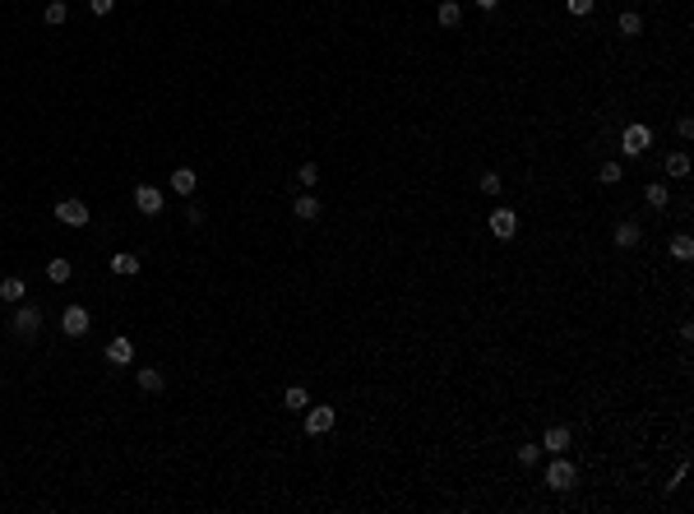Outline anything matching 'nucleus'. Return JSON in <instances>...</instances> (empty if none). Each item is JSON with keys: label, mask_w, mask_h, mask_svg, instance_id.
I'll list each match as a JSON object with an SVG mask.
<instances>
[{"label": "nucleus", "mask_w": 694, "mask_h": 514, "mask_svg": "<svg viewBox=\"0 0 694 514\" xmlns=\"http://www.w3.org/2000/svg\"><path fill=\"white\" fill-rule=\"evenodd\" d=\"M167 186H172V191H176L181 200H190V195L199 191V176H195V172H190V167H176V172H172V181H167Z\"/></svg>", "instance_id": "nucleus-11"}, {"label": "nucleus", "mask_w": 694, "mask_h": 514, "mask_svg": "<svg viewBox=\"0 0 694 514\" xmlns=\"http://www.w3.org/2000/svg\"><path fill=\"white\" fill-rule=\"evenodd\" d=\"M70 274H75L70 259H51V264H46V278H51V283H70Z\"/></svg>", "instance_id": "nucleus-22"}, {"label": "nucleus", "mask_w": 694, "mask_h": 514, "mask_svg": "<svg viewBox=\"0 0 694 514\" xmlns=\"http://www.w3.org/2000/svg\"><path fill=\"white\" fill-rule=\"evenodd\" d=\"M671 259H694V236L690 232L671 236Z\"/></svg>", "instance_id": "nucleus-19"}, {"label": "nucleus", "mask_w": 694, "mask_h": 514, "mask_svg": "<svg viewBox=\"0 0 694 514\" xmlns=\"http://www.w3.org/2000/svg\"><path fill=\"white\" fill-rule=\"evenodd\" d=\"M65 14H70V10H65V0H51V5H46V14H42V19H46V23H51V28H56V23H65Z\"/></svg>", "instance_id": "nucleus-24"}, {"label": "nucleus", "mask_w": 694, "mask_h": 514, "mask_svg": "<svg viewBox=\"0 0 694 514\" xmlns=\"http://www.w3.org/2000/svg\"><path fill=\"white\" fill-rule=\"evenodd\" d=\"M89 324H93V315L84 311V306H65V315H60V334L84 338V334H89Z\"/></svg>", "instance_id": "nucleus-4"}, {"label": "nucleus", "mask_w": 694, "mask_h": 514, "mask_svg": "<svg viewBox=\"0 0 694 514\" xmlns=\"http://www.w3.org/2000/svg\"><path fill=\"white\" fill-rule=\"evenodd\" d=\"M500 191H505L500 176H496V172H486V176H482V195H500Z\"/></svg>", "instance_id": "nucleus-27"}, {"label": "nucleus", "mask_w": 694, "mask_h": 514, "mask_svg": "<svg viewBox=\"0 0 694 514\" xmlns=\"http://www.w3.org/2000/svg\"><path fill=\"white\" fill-rule=\"evenodd\" d=\"M537 458H541V445H518V463H523V468H532Z\"/></svg>", "instance_id": "nucleus-26"}, {"label": "nucleus", "mask_w": 694, "mask_h": 514, "mask_svg": "<svg viewBox=\"0 0 694 514\" xmlns=\"http://www.w3.org/2000/svg\"><path fill=\"white\" fill-rule=\"evenodd\" d=\"M222 5H227V0H222Z\"/></svg>", "instance_id": "nucleus-33"}, {"label": "nucleus", "mask_w": 694, "mask_h": 514, "mask_svg": "<svg viewBox=\"0 0 694 514\" xmlns=\"http://www.w3.org/2000/svg\"><path fill=\"white\" fill-rule=\"evenodd\" d=\"M648 144H653V130H648V125L629 121L625 130H620V148H625V158H643V153H648Z\"/></svg>", "instance_id": "nucleus-1"}, {"label": "nucleus", "mask_w": 694, "mask_h": 514, "mask_svg": "<svg viewBox=\"0 0 694 514\" xmlns=\"http://www.w3.org/2000/svg\"><path fill=\"white\" fill-rule=\"evenodd\" d=\"M134 209L158 218V213H162V191H158V186H134Z\"/></svg>", "instance_id": "nucleus-7"}, {"label": "nucleus", "mask_w": 694, "mask_h": 514, "mask_svg": "<svg viewBox=\"0 0 694 514\" xmlns=\"http://www.w3.org/2000/svg\"><path fill=\"white\" fill-rule=\"evenodd\" d=\"M643 200H648L653 209H667V200H671V195H667V186H648V191H643Z\"/></svg>", "instance_id": "nucleus-25"}, {"label": "nucleus", "mask_w": 694, "mask_h": 514, "mask_svg": "<svg viewBox=\"0 0 694 514\" xmlns=\"http://www.w3.org/2000/svg\"><path fill=\"white\" fill-rule=\"evenodd\" d=\"M570 440H574L570 426H546V431H541V449H546V454H565Z\"/></svg>", "instance_id": "nucleus-8"}, {"label": "nucleus", "mask_w": 694, "mask_h": 514, "mask_svg": "<svg viewBox=\"0 0 694 514\" xmlns=\"http://www.w3.org/2000/svg\"><path fill=\"white\" fill-rule=\"evenodd\" d=\"M283 403H287V408H292V413H301V408H310V394L301 390V385H292V390L283 394Z\"/></svg>", "instance_id": "nucleus-21"}, {"label": "nucleus", "mask_w": 694, "mask_h": 514, "mask_svg": "<svg viewBox=\"0 0 694 514\" xmlns=\"http://www.w3.org/2000/svg\"><path fill=\"white\" fill-rule=\"evenodd\" d=\"M667 176H690V153H667Z\"/></svg>", "instance_id": "nucleus-18"}, {"label": "nucleus", "mask_w": 694, "mask_h": 514, "mask_svg": "<svg viewBox=\"0 0 694 514\" xmlns=\"http://www.w3.org/2000/svg\"><path fill=\"white\" fill-rule=\"evenodd\" d=\"M676 130H681V139H694V121H690V116H681V121H676Z\"/></svg>", "instance_id": "nucleus-31"}, {"label": "nucleus", "mask_w": 694, "mask_h": 514, "mask_svg": "<svg viewBox=\"0 0 694 514\" xmlns=\"http://www.w3.org/2000/svg\"><path fill=\"white\" fill-rule=\"evenodd\" d=\"M107 361H111V366H130V361H134V338L116 334V338L107 343Z\"/></svg>", "instance_id": "nucleus-9"}, {"label": "nucleus", "mask_w": 694, "mask_h": 514, "mask_svg": "<svg viewBox=\"0 0 694 514\" xmlns=\"http://www.w3.org/2000/svg\"><path fill=\"white\" fill-rule=\"evenodd\" d=\"M139 255H130V250H121V255H111V274H121V278H134L139 274Z\"/></svg>", "instance_id": "nucleus-14"}, {"label": "nucleus", "mask_w": 694, "mask_h": 514, "mask_svg": "<svg viewBox=\"0 0 694 514\" xmlns=\"http://www.w3.org/2000/svg\"><path fill=\"white\" fill-rule=\"evenodd\" d=\"M297 181H301V186H315V181H320V167H315V162H306V167L297 172Z\"/></svg>", "instance_id": "nucleus-28"}, {"label": "nucleus", "mask_w": 694, "mask_h": 514, "mask_svg": "<svg viewBox=\"0 0 694 514\" xmlns=\"http://www.w3.org/2000/svg\"><path fill=\"white\" fill-rule=\"evenodd\" d=\"M435 19H440V28H458V23H463V5H458V0H440Z\"/></svg>", "instance_id": "nucleus-16"}, {"label": "nucleus", "mask_w": 694, "mask_h": 514, "mask_svg": "<svg viewBox=\"0 0 694 514\" xmlns=\"http://www.w3.org/2000/svg\"><path fill=\"white\" fill-rule=\"evenodd\" d=\"M134 385H139L143 394H158L167 380H162V371H148V366H143V371H134Z\"/></svg>", "instance_id": "nucleus-17"}, {"label": "nucleus", "mask_w": 694, "mask_h": 514, "mask_svg": "<svg viewBox=\"0 0 694 514\" xmlns=\"http://www.w3.org/2000/svg\"><path fill=\"white\" fill-rule=\"evenodd\" d=\"M565 10H570V14H579V19H584V14H593V0H565Z\"/></svg>", "instance_id": "nucleus-29"}, {"label": "nucleus", "mask_w": 694, "mask_h": 514, "mask_svg": "<svg viewBox=\"0 0 694 514\" xmlns=\"http://www.w3.org/2000/svg\"><path fill=\"white\" fill-rule=\"evenodd\" d=\"M56 218L65 227H89V204L84 200H60L56 204Z\"/></svg>", "instance_id": "nucleus-6"}, {"label": "nucleus", "mask_w": 694, "mask_h": 514, "mask_svg": "<svg viewBox=\"0 0 694 514\" xmlns=\"http://www.w3.org/2000/svg\"><path fill=\"white\" fill-rule=\"evenodd\" d=\"M473 5H477V10H496L500 0H473Z\"/></svg>", "instance_id": "nucleus-32"}, {"label": "nucleus", "mask_w": 694, "mask_h": 514, "mask_svg": "<svg viewBox=\"0 0 694 514\" xmlns=\"http://www.w3.org/2000/svg\"><path fill=\"white\" fill-rule=\"evenodd\" d=\"M23 292H28V288H23V278H19V274H10V278H0V302L19 306V302H23Z\"/></svg>", "instance_id": "nucleus-15"}, {"label": "nucleus", "mask_w": 694, "mask_h": 514, "mask_svg": "<svg viewBox=\"0 0 694 514\" xmlns=\"http://www.w3.org/2000/svg\"><path fill=\"white\" fill-rule=\"evenodd\" d=\"M546 487H551V491H570L574 482H579V468H574L570 458H560V454H551V468H546Z\"/></svg>", "instance_id": "nucleus-2"}, {"label": "nucleus", "mask_w": 694, "mask_h": 514, "mask_svg": "<svg viewBox=\"0 0 694 514\" xmlns=\"http://www.w3.org/2000/svg\"><path fill=\"white\" fill-rule=\"evenodd\" d=\"M611 236H616V246H620V250H629V246H639L643 227L634 223V218H625V223H616V232H611Z\"/></svg>", "instance_id": "nucleus-13"}, {"label": "nucleus", "mask_w": 694, "mask_h": 514, "mask_svg": "<svg viewBox=\"0 0 694 514\" xmlns=\"http://www.w3.org/2000/svg\"><path fill=\"white\" fill-rule=\"evenodd\" d=\"M616 23H620V33H625V37H639V33H643V19H639L634 10H625Z\"/></svg>", "instance_id": "nucleus-20"}, {"label": "nucleus", "mask_w": 694, "mask_h": 514, "mask_svg": "<svg viewBox=\"0 0 694 514\" xmlns=\"http://www.w3.org/2000/svg\"><path fill=\"white\" fill-rule=\"evenodd\" d=\"M306 431L310 436H329L333 431V408H306Z\"/></svg>", "instance_id": "nucleus-10"}, {"label": "nucleus", "mask_w": 694, "mask_h": 514, "mask_svg": "<svg viewBox=\"0 0 694 514\" xmlns=\"http://www.w3.org/2000/svg\"><path fill=\"white\" fill-rule=\"evenodd\" d=\"M89 10L93 14H111V10H116V0H89Z\"/></svg>", "instance_id": "nucleus-30"}, {"label": "nucleus", "mask_w": 694, "mask_h": 514, "mask_svg": "<svg viewBox=\"0 0 694 514\" xmlns=\"http://www.w3.org/2000/svg\"><path fill=\"white\" fill-rule=\"evenodd\" d=\"M486 223H491V236H500V241H514V236H518V213L505 209V204H500V209L491 213Z\"/></svg>", "instance_id": "nucleus-3"}, {"label": "nucleus", "mask_w": 694, "mask_h": 514, "mask_svg": "<svg viewBox=\"0 0 694 514\" xmlns=\"http://www.w3.org/2000/svg\"><path fill=\"white\" fill-rule=\"evenodd\" d=\"M620 176H625L620 162H602V167H597V181H602V186H620Z\"/></svg>", "instance_id": "nucleus-23"}, {"label": "nucleus", "mask_w": 694, "mask_h": 514, "mask_svg": "<svg viewBox=\"0 0 694 514\" xmlns=\"http://www.w3.org/2000/svg\"><path fill=\"white\" fill-rule=\"evenodd\" d=\"M292 213H297L301 223H315V218L324 213V204L315 200V195H297V200H292Z\"/></svg>", "instance_id": "nucleus-12"}, {"label": "nucleus", "mask_w": 694, "mask_h": 514, "mask_svg": "<svg viewBox=\"0 0 694 514\" xmlns=\"http://www.w3.org/2000/svg\"><path fill=\"white\" fill-rule=\"evenodd\" d=\"M14 334L19 338H33L37 329H42V311H37V306H23L19 302V311H14V324H10Z\"/></svg>", "instance_id": "nucleus-5"}]
</instances>
